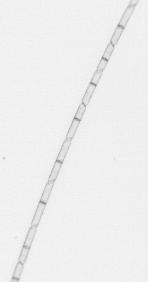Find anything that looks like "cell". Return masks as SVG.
I'll use <instances>...</instances> for the list:
<instances>
[{"instance_id": "8fae6325", "label": "cell", "mask_w": 148, "mask_h": 282, "mask_svg": "<svg viewBox=\"0 0 148 282\" xmlns=\"http://www.w3.org/2000/svg\"><path fill=\"white\" fill-rule=\"evenodd\" d=\"M23 268V264L19 261L16 264L12 277L19 280Z\"/></svg>"}, {"instance_id": "9c48e42d", "label": "cell", "mask_w": 148, "mask_h": 282, "mask_svg": "<svg viewBox=\"0 0 148 282\" xmlns=\"http://www.w3.org/2000/svg\"><path fill=\"white\" fill-rule=\"evenodd\" d=\"M124 28L120 26L117 25L110 40V43L113 46L117 43Z\"/></svg>"}, {"instance_id": "7c38bea8", "label": "cell", "mask_w": 148, "mask_h": 282, "mask_svg": "<svg viewBox=\"0 0 148 282\" xmlns=\"http://www.w3.org/2000/svg\"><path fill=\"white\" fill-rule=\"evenodd\" d=\"M86 106L82 103L79 105L74 118L81 121L86 109Z\"/></svg>"}, {"instance_id": "6da1fadb", "label": "cell", "mask_w": 148, "mask_h": 282, "mask_svg": "<svg viewBox=\"0 0 148 282\" xmlns=\"http://www.w3.org/2000/svg\"><path fill=\"white\" fill-rule=\"evenodd\" d=\"M46 204L39 201L31 224V226H38L45 209Z\"/></svg>"}, {"instance_id": "9a60e30c", "label": "cell", "mask_w": 148, "mask_h": 282, "mask_svg": "<svg viewBox=\"0 0 148 282\" xmlns=\"http://www.w3.org/2000/svg\"><path fill=\"white\" fill-rule=\"evenodd\" d=\"M108 60L102 58L97 67V70H102L103 71L107 65Z\"/></svg>"}, {"instance_id": "3957f363", "label": "cell", "mask_w": 148, "mask_h": 282, "mask_svg": "<svg viewBox=\"0 0 148 282\" xmlns=\"http://www.w3.org/2000/svg\"><path fill=\"white\" fill-rule=\"evenodd\" d=\"M135 6H128L123 14L118 25L125 28L132 14Z\"/></svg>"}, {"instance_id": "5bb4252c", "label": "cell", "mask_w": 148, "mask_h": 282, "mask_svg": "<svg viewBox=\"0 0 148 282\" xmlns=\"http://www.w3.org/2000/svg\"><path fill=\"white\" fill-rule=\"evenodd\" d=\"M103 72L102 70H97L95 72L90 83L97 85L102 75Z\"/></svg>"}, {"instance_id": "52a82bcc", "label": "cell", "mask_w": 148, "mask_h": 282, "mask_svg": "<svg viewBox=\"0 0 148 282\" xmlns=\"http://www.w3.org/2000/svg\"><path fill=\"white\" fill-rule=\"evenodd\" d=\"M80 120L74 118L66 136V139H73L80 123Z\"/></svg>"}, {"instance_id": "30bf717a", "label": "cell", "mask_w": 148, "mask_h": 282, "mask_svg": "<svg viewBox=\"0 0 148 282\" xmlns=\"http://www.w3.org/2000/svg\"><path fill=\"white\" fill-rule=\"evenodd\" d=\"M30 248L23 246L18 258V261L24 264L26 261Z\"/></svg>"}, {"instance_id": "277c9868", "label": "cell", "mask_w": 148, "mask_h": 282, "mask_svg": "<svg viewBox=\"0 0 148 282\" xmlns=\"http://www.w3.org/2000/svg\"><path fill=\"white\" fill-rule=\"evenodd\" d=\"M54 181H48L40 198V201L46 204L53 187Z\"/></svg>"}, {"instance_id": "4fadbf2b", "label": "cell", "mask_w": 148, "mask_h": 282, "mask_svg": "<svg viewBox=\"0 0 148 282\" xmlns=\"http://www.w3.org/2000/svg\"><path fill=\"white\" fill-rule=\"evenodd\" d=\"M114 46L110 43L107 45L102 57L109 60L114 50Z\"/></svg>"}, {"instance_id": "ba28073f", "label": "cell", "mask_w": 148, "mask_h": 282, "mask_svg": "<svg viewBox=\"0 0 148 282\" xmlns=\"http://www.w3.org/2000/svg\"><path fill=\"white\" fill-rule=\"evenodd\" d=\"M63 163L56 160L51 173L49 176L48 181L56 180Z\"/></svg>"}, {"instance_id": "2e32d148", "label": "cell", "mask_w": 148, "mask_h": 282, "mask_svg": "<svg viewBox=\"0 0 148 282\" xmlns=\"http://www.w3.org/2000/svg\"><path fill=\"white\" fill-rule=\"evenodd\" d=\"M139 1V0H131L130 1L128 5L136 6Z\"/></svg>"}, {"instance_id": "5b68a950", "label": "cell", "mask_w": 148, "mask_h": 282, "mask_svg": "<svg viewBox=\"0 0 148 282\" xmlns=\"http://www.w3.org/2000/svg\"><path fill=\"white\" fill-rule=\"evenodd\" d=\"M37 229V226H30L28 230L23 246L30 248Z\"/></svg>"}, {"instance_id": "e0dca14e", "label": "cell", "mask_w": 148, "mask_h": 282, "mask_svg": "<svg viewBox=\"0 0 148 282\" xmlns=\"http://www.w3.org/2000/svg\"><path fill=\"white\" fill-rule=\"evenodd\" d=\"M19 280L16 279L15 278H14L13 277L12 278L11 281V282H19Z\"/></svg>"}, {"instance_id": "8992f818", "label": "cell", "mask_w": 148, "mask_h": 282, "mask_svg": "<svg viewBox=\"0 0 148 282\" xmlns=\"http://www.w3.org/2000/svg\"><path fill=\"white\" fill-rule=\"evenodd\" d=\"M96 87V85L90 82L82 100V103L86 106L88 104Z\"/></svg>"}, {"instance_id": "7a4b0ae2", "label": "cell", "mask_w": 148, "mask_h": 282, "mask_svg": "<svg viewBox=\"0 0 148 282\" xmlns=\"http://www.w3.org/2000/svg\"><path fill=\"white\" fill-rule=\"evenodd\" d=\"M72 139H66L64 141L56 160L63 163L69 148L71 144Z\"/></svg>"}]
</instances>
